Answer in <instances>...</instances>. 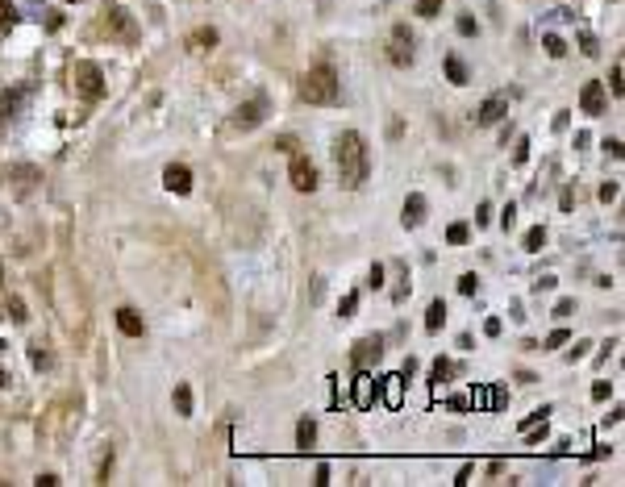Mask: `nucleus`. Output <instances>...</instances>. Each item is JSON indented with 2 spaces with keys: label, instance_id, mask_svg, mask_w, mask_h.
<instances>
[{
  "label": "nucleus",
  "instance_id": "1",
  "mask_svg": "<svg viewBox=\"0 0 625 487\" xmlns=\"http://www.w3.org/2000/svg\"><path fill=\"white\" fill-rule=\"evenodd\" d=\"M334 162H338V184L342 188H363V179H367V171H371V158H367V142H363V134H354V129H346V134H338V142H334Z\"/></svg>",
  "mask_w": 625,
  "mask_h": 487
},
{
  "label": "nucleus",
  "instance_id": "2",
  "mask_svg": "<svg viewBox=\"0 0 625 487\" xmlns=\"http://www.w3.org/2000/svg\"><path fill=\"white\" fill-rule=\"evenodd\" d=\"M338 92H342V84H338V71L334 67H308L304 71V79H300V100L304 104H338Z\"/></svg>",
  "mask_w": 625,
  "mask_h": 487
},
{
  "label": "nucleus",
  "instance_id": "3",
  "mask_svg": "<svg viewBox=\"0 0 625 487\" xmlns=\"http://www.w3.org/2000/svg\"><path fill=\"white\" fill-rule=\"evenodd\" d=\"M104 29H109L113 38H121L125 46H134L138 38H142V29H138V21L121 9V5H104Z\"/></svg>",
  "mask_w": 625,
  "mask_h": 487
},
{
  "label": "nucleus",
  "instance_id": "4",
  "mask_svg": "<svg viewBox=\"0 0 625 487\" xmlns=\"http://www.w3.org/2000/svg\"><path fill=\"white\" fill-rule=\"evenodd\" d=\"M71 79H75V92L84 96V100H100L104 96V71L96 67V63H75L71 67Z\"/></svg>",
  "mask_w": 625,
  "mask_h": 487
},
{
  "label": "nucleus",
  "instance_id": "5",
  "mask_svg": "<svg viewBox=\"0 0 625 487\" xmlns=\"http://www.w3.org/2000/svg\"><path fill=\"white\" fill-rule=\"evenodd\" d=\"M263 117H267V96H254V100H246V104H238V113L230 117V129H254V125H263Z\"/></svg>",
  "mask_w": 625,
  "mask_h": 487
},
{
  "label": "nucleus",
  "instance_id": "6",
  "mask_svg": "<svg viewBox=\"0 0 625 487\" xmlns=\"http://www.w3.org/2000/svg\"><path fill=\"white\" fill-rule=\"evenodd\" d=\"M413 34H408V25H392V38H388V59L396 63V67H408L413 63Z\"/></svg>",
  "mask_w": 625,
  "mask_h": 487
},
{
  "label": "nucleus",
  "instance_id": "7",
  "mask_svg": "<svg viewBox=\"0 0 625 487\" xmlns=\"http://www.w3.org/2000/svg\"><path fill=\"white\" fill-rule=\"evenodd\" d=\"M288 179H292V188H296V192H312V188H317V167H312V158H304V154H292Z\"/></svg>",
  "mask_w": 625,
  "mask_h": 487
},
{
  "label": "nucleus",
  "instance_id": "8",
  "mask_svg": "<svg viewBox=\"0 0 625 487\" xmlns=\"http://www.w3.org/2000/svg\"><path fill=\"white\" fill-rule=\"evenodd\" d=\"M508 113V92H492L480 108H476V125H496Z\"/></svg>",
  "mask_w": 625,
  "mask_h": 487
},
{
  "label": "nucleus",
  "instance_id": "9",
  "mask_svg": "<svg viewBox=\"0 0 625 487\" xmlns=\"http://www.w3.org/2000/svg\"><path fill=\"white\" fill-rule=\"evenodd\" d=\"M380 358H384V342H380V338H363V342H354V354H350L354 371H371V362H380Z\"/></svg>",
  "mask_w": 625,
  "mask_h": 487
},
{
  "label": "nucleus",
  "instance_id": "10",
  "mask_svg": "<svg viewBox=\"0 0 625 487\" xmlns=\"http://www.w3.org/2000/svg\"><path fill=\"white\" fill-rule=\"evenodd\" d=\"M376 396H380V379L371 371H358L354 375V408H371Z\"/></svg>",
  "mask_w": 625,
  "mask_h": 487
},
{
  "label": "nucleus",
  "instance_id": "11",
  "mask_svg": "<svg viewBox=\"0 0 625 487\" xmlns=\"http://www.w3.org/2000/svg\"><path fill=\"white\" fill-rule=\"evenodd\" d=\"M580 108H584L588 117H600V113H604V84H600V79H588V84H584Z\"/></svg>",
  "mask_w": 625,
  "mask_h": 487
},
{
  "label": "nucleus",
  "instance_id": "12",
  "mask_svg": "<svg viewBox=\"0 0 625 487\" xmlns=\"http://www.w3.org/2000/svg\"><path fill=\"white\" fill-rule=\"evenodd\" d=\"M163 188L175 192V196H188L192 192V171L184 167V162H171V167L163 171Z\"/></svg>",
  "mask_w": 625,
  "mask_h": 487
},
{
  "label": "nucleus",
  "instance_id": "13",
  "mask_svg": "<svg viewBox=\"0 0 625 487\" xmlns=\"http://www.w3.org/2000/svg\"><path fill=\"white\" fill-rule=\"evenodd\" d=\"M25 104V92L21 88H9V92H0V134H5V125L17 117V108Z\"/></svg>",
  "mask_w": 625,
  "mask_h": 487
},
{
  "label": "nucleus",
  "instance_id": "14",
  "mask_svg": "<svg viewBox=\"0 0 625 487\" xmlns=\"http://www.w3.org/2000/svg\"><path fill=\"white\" fill-rule=\"evenodd\" d=\"M400 221H404V229H417L426 221V196L421 192H413L408 200H404V212H400Z\"/></svg>",
  "mask_w": 625,
  "mask_h": 487
},
{
  "label": "nucleus",
  "instance_id": "15",
  "mask_svg": "<svg viewBox=\"0 0 625 487\" xmlns=\"http://www.w3.org/2000/svg\"><path fill=\"white\" fill-rule=\"evenodd\" d=\"M117 329H121L125 338H142L146 325H142V316H138L134 308H117Z\"/></svg>",
  "mask_w": 625,
  "mask_h": 487
},
{
  "label": "nucleus",
  "instance_id": "16",
  "mask_svg": "<svg viewBox=\"0 0 625 487\" xmlns=\"http://www.w3.org/2000/svg\"><path fill=\"white\" fill-rule=\"evenodd\" d=\"M188 46H192L196 54H204V50H213V46H217V29H213V25H208V29H196V34L188 38Z\"/></svg>",
  "mask_w": 625,
  "mask_h": 487
},
{
  "label": "nucleus",
  "instance_id": "17",
  "mask_svg": "<svg viewBox=\"0 0 625 487\" xmlns=\"http://www.w3.org/2000/svg\"><path fill=\"white\" fill-rule=\"evenodd\" d=\"M400 388H404V371H400V375H388V384H384V400H388V408H400Z\"/></svg>",
  "mask_w": 625,
  "mask_h": 487
},
{
  "label": "nucleus",
  "instance_id": "18",
  "mask_svg": "<svg viewBox=\"0 0 625 487\" xmlns=\"http://www.w3.org/2000/svg\"><path fill=\"white\" fill-rule=\"evenodd\" d=\"M171 404H175V412H180V416H192V388H188V384H180V388L171 392Z\"/></svg>",
  "mask_w": 625,
  "mask_h": 487
},
{
  "label": "nucleus",
  "instance_id": "19",
  "mask_svg": "<svg viewBox=\"0 0 625 487\" xmlns=\"http://www.w3.org/2000/svg\"><path fill=\"white\" fill-rule=\"evenodd\" d=\"M442 325H446V304H442V300H434V304H430V312H426V329H430V334H438Z\"/></svg>",
  "mask_w": 625,
  "mask_h": 487
},
{
  "label": "nucleus",
  "instance_id": "20",
  "mask_svg": "<svg viewBox=\"0 0 625 487\" xmlns=\"http://www.w3.org/2000/svg\"><path fill=\"white\" fill-rule=\"evenodd\" d=\"M312 442H317V425H312V421L304 416V421L296 425V446H300V450H308Z\"/></svg>",
  "mask_w": 625,
  "mask_h": 487
},
{
  "label": "nucleus",
  "instance_id": "21",
  "mask_svg": "<svg viewBox=\"0 0 625 487\" xmlns=\"http://www.w3.org/2000/svg\"><path fill=\"white\" fill-rule=\"evenodd\" d=\"M446 75H450V84H458V88L467 84V67H463V63L454 59V54H450V59H446Z\"/></svg>",
  "mask_w": 625,
  "mask_h": 487
},
{
  "label": "nucleus",
  "instance_id": "22",
  "mask_svg": "<svg viewBox=\"0 0 625 487\" xmlns=\"http://www.w3.org/2000/svg\"><path fill=\"white\" fill-rule=\"evenodd\" d=\"M9 316H13L17 325H25V321H29V308H25V300H21V296H9Z\"/></svg>",
  "mask_w": 625,
  "mask_h": 487
},
{
  "label": "nucleus",
  "instance_id": "23",
  "mask_svg": "<svg viewBox=\"0 0 625 487\" xmlns=\"http://www.w3.org/2000/svg\"><path fill=\"white\" fill-rule=\"evenodd\" d=\"M13 25H17V9L9 5V0H0V29H5V34H9Z\"/></svg>",
  "mask_w": 625,
  "mask_h": 487
},
{
  "label": "nucleus",
  "instance_id": "24",
  "mask_svg": "<svg viewBox=\"0 0 625 487\" xmlns=\"http://www.w3.org/2000/svg\"><path fill=\"white\" fill-rule=\"evenodd\" d=\"M542 46H546L550 59H563V54H567V42H563L559 34H546V42H542Z\"/></svg>",
  "mask_w": 625,
  "mask_h": 487
},
{
  "label": "nucleus",
  "instance_id": "25",
  "mask_svg": "<svg viewBox=\"0 0 625 487\" xmlns=\"http://www.w3.org/2000/svg\"><path fill=\"white\" fill-rule=\"evenodd\" d=\"M542 246H546V229H542V225L526 229V250H542Z\"/></svg>",
  "mask_w": 625,
  "mask_h": 487
},
{
  "label": "nucleus",
  "instance_id": "26",
  "mask_svg": "<svg viewBox=\"0 0 625 487\" xmlns=\"http://www.w3.org/2000/svg\"><path fill=\"white\" fill-rule=\"evenodd\" d=\"M29 362H34L38 371H50V366H55V358H50V354L42 350V346H34V350H29Z\"/></svg>",
  "mask_w": 625,
  "mask_h": 487
},
{
  "label": "nucleus",
  "instance_id": "27",
  "mask_svg": "<svg viewBox=\"0 0 625 487\" xmlns=\"http://www.w3.org/2000/svg\"><path fill=\"white\" fill-rule=\"evenodd\" d=\"M442 13V0H417V17H438Z\"/></svg>",
  "mask_w": 625,
  "mask_h": 487
},
{
  "label": "nucleus",
  "instance_id": "28",
  "mask_svg": "<svg viewBox=\"0 0 625 487\" xmlns=\"http://www.w3.org/2000/svg\"><path fill=\"white\" fill-rule=\"evenodd\" d=\"M446 242H450V246H463V242H467V225H450V229H446Z\"/></svg>",
  "mask_w": 625,
  "mask_h": 487
},
{
  "label": "nucleus",
  "instance_id": "29",
  "mask_svg": "<svg viewBox=\"0 0 625 487\" xmlns=\"http://www.w3.org/2000/svg\"><path fill=\"white\" fill-rule=\"evenodd\" d=\"M354 308H358V292H350V296L338 304V312H342V316H354Z\"/></svg>",
  "mask_w": 625,
  "mask_h": 487
},
{
  "label": "nucleus",
  "instance_id": "30",
  "mask_svg": "<svg viewBox=\"0 0 625 487\" xmlns=\"http://www.w3.org/2000/svg\"><path fill=\"white\" fill-rule=\"evenodd\" d=\"M458 34H463V38H471V34H480V25H476V17H458Z\"/></svg>",
  "mask_w": 625,
  "mask_h": 487
},
{
  "label": "nucleus",
  "instance_id": "31",
  "mask_svg": "<svg viewBox=\"0 0 625 487\" xmlns=\"http://www.w3.org/2000/svg\"><path fill=\"white\" fill-rule=\"evenodd\" d=\"M476 288H480V279H476V275H463V279H458V292H463V296H471Z\"/></svg>",
  "mask_w": 625,
  "mask_h": 487
},
{
  "label": "nucleus",
  "instance_id": "32",
  "mask_svg": "<svg viewBox=\"0 0 625 487\" xmlns=\"http://www.w3.org/2000/svg\"><path fill=\"white\" fill-rule=\"evenodd\" d=\"M609 84H613V96H621V92H625V84H621V63L613 67V75H609Z\"/></svg>",
  "mask_w": 625,
  "mask_h": 487
},
{
  "label": "nucleus",
  "instance_id": "33",
  "mask_svg": "<svg viewBox=\"0 0 625 487\" xmlns=\"http://www.w3.org/2000/svg\"><path fill=\"white\" fill-rule=\"evenodd\" d=\"M563 342H567V329H554V334H550V338H546V350H559V346H563Z\"/></svg>",
  "mask_w": 625,
  "mask_h": 487
},
{
  "label": "nucleus",
  "instance_id": "34",
  "mask_svg": "<svg viewBox=\"0 0 625 487\" xmlns=\"http://www.w3.org/2000/svg\"><path fill=\"white\" fill-rule=\"evenodd\" d=\"M500 225H504V229H513V225H517V208H513V204L500 212Z\"/></svg>",
  "mask_w": 625,
  "mask_h": 487
},
{
  "label": "nucleus",
  "instance_id": "35",
  "mask_svg": "<svg viewBox=\"0 0 625 487\" xmlns=\"http://www.w3.org/2000/svg\"><path fill=\"white\" fill-rule=\"evenodd\" d=\"M367 284H371V288H384V266H380V262L371 266V275H367Z\"/></svg>",
  "mask_w": 625,
  "mask_h": 487
},
{
  "label": "nucleus",
  "instance_id": "36",
  "mask_svg": "<svg viewBox=\"0 0 625 487\" xmlns=\"http://www.w3.org/2000/svg\"><path fill=\"white\" fill-rule=\"evenodd\" d=\"M446 375H450V362H446V358H438V362H434V379H446Z\"/></svg>",
  "mask_w": 625,
  "mask_h": 487
},
{
  "label": "nucleus",
  "instance_id": "37",
  "mask_svg": "<svg viewBox=\"0 0 625 487\" xmlns=\"http://www.w3.org/2000/svg\"><path fill=\"white\" fill-rule=\"evenodd\" d=\"M312 483H317V487H326V483H330V466H326V462L317 466V479H312Z\"/></svg>",
  "mask_w": 625,
  "mask_h": 487
},
{
  "label": "nucleus",
  "instance_id": "38",
  "mask_svg": "<svg viewBox=\"0 0 625 487\" xmlns=\"http://www.w3.org/2000/svg\"><path fill=\"white\" fill-rule=\"evenodd\" d=\"M526 158H530V142L521 138V142H517V162H526Z\"/></svg>",
  "mask_w": 625,
  "mask_h": 487
},
{
  "label": "nucleus",
  "instance_id": "39",
  "mask_svg": "<svg viewBox=\"0 0 625 487\" xmlns=\"http://www.w3.org/2000/svg\"><path fill=\"white\" fill-rule=\"evenodd\" d=\"M600 200H604V204L617 200V184H604V188H600Z\"/></svg>",
  "mask_w": 625,
  "mask_h": 487
},
{
  "label": "nucleus",
  "instance_id": "40",
  "mask_svg": "<svg viewBox=\"0 0 625 487\" xmlns=\"http://www.w3.org/2000/svg\"><path fill=\"white\" fill-rule=\"evenodd\" d=\"M34 483H38V487H55V483H59V475H38Z\"/></svg>",
  "mask_w": 625,
  "mask_h": 487
},
{
  "label": "nucleus",
  "instance_id": "41",
  "mask_svg": "<svg viewBox=\"0 0 625 487\" xmlns=\"http://www.w3.org/2000/svg\"><path fill=\"white\" fill-rule=\"evenodd\" d=\"M0 288H5V262H0Z\"/></svg>",
  "mask_w": 625,
  "mask_h": 487
},
{
  "label": "nucleus",
  "instance_id": "42",
  "mask_svg": "<svg viewBox=\"0 0 625 487\" xmlns=\"http://www.w3.org/2000/svg\"><path fill=\"white\" fill-rule=\"evenodd\" d=\"M0 350H5V342H0Z\"/></svg>",
  "mask_w": 625,
  "mask_h": 487
}]
</instances>
